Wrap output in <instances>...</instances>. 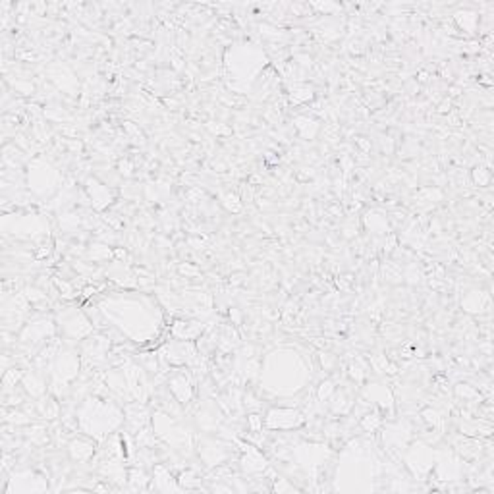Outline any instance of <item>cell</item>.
<instances>
[{
  "label": "cell",
  "instance_id": "obj_12",
  "mask_svg": "<svg viewBox=\"0 0 494 494\" xmlns=\"http://www.w3.org/2000/svg\"><path fill=\"white\" fill-rule=\"evenodd\" d=\"M196 384L191 371H186V369H178L167 379V388L182 406H189L193 401Z\"/></svg>",
  "mask_w": 494,
  "mask_h": 494
},
{
  "label": "cell",
  "instance_id": "obj_30",
  "mask_svg": "<svg viewBox=\"0 0 494 494\" xmlns=\"http://www.w3.org/2000/svg\"><path fill=\"white\" fill-rule=\"evenodd\" d=\"M128 481H130V488L131 491H147V488H151L149 483H151V477L145 473V469L143 467H133V469H130V473H128Z\"/></svg>",
  "mask_w": 494,
  "mask_h": 494
},
{
  "label": "cell",
  "instance_id": "obj_17",
  "mask_svg": "<svg viewBox=\"0 0 494 494\" xmlns=\"http://www.w3.org/2000/svg\"><path fill=\"white\" fill-rule=\"evenodd\" d=\"M196 423L197 427L203 430V433H207V435H213V433L216 435L218 427L222 425V413L218 410V406L211 403L209 400L201 401V403L197 406Z\"/></svg>",
  "mask_w": 494,
  "mask_h": 494
},
{
  "label": "cell",
  "instance_id": "obj_3",
  "mask_svg": "<svg viewBox=\"0 0 494 494\" xmlns=\"http://www.w3.org/2000/svg\"><path fill=\"white\" fill-rule=\"evenodd\" d=\"M75 417L84 435L103 442L124 425V408L114 398L89 394L75 406Z\"/></svg>",
  "mask_w": 494,
  "mask_h": 494
},
{
  "label": "cell",
  "instance_id": "obj_35",
  "mask_svg": "<svg viewBox=\"0 0 494 494\" xmlns=\"http://www.w3.org/2000/svg\"><path fill=\"white\" fill-rule=\"evenodd\" d=\"M369 369H373L377 374L388 373V369H390V361H388L386 354L369 355Z\"/></svg>",
  "mask_w": 494,
  "mask_h": 494
},
{
  "label": "cell",
  "instance_id": "obj_41",
  "mask_svg": "<svg viewBox=\"0 0 494 494\" xmlns=\"http://www.w3.org/2000/svg\"><path fill=\"white\" fill-rule=\"evenodd\" d=\"M180 272L182 274H186V276H199V271H197L196 267H191V265H180Z\"/></svg>",
  "mask_w": 494,
  "mask_h": 494
},
{
  "label": "cell",
  "instance_id": "obj_23",
  "mask_svg": "<svg viewBox=\"0 0 494 494\" xmlns=\"http://www.w3.org/2000/svg\"><path fill=\"white\" fill-rule=\"evenodd\" d=\"M37 411H39V417L41 419H58L60 415H62V403H60V400L56 398V396H43V398H39L37 401Z\"/></svg>",
  "mask_w": 494,
  "mask_h": 494
},
{
  "label": "cell",
  "instance_id": "obj_9",
  "mask_svg": "<svg viewBox=\"0 0 494 494\" xmlns=\"http://www.w3.org/2000/svg\"><path fill=\"white\" fill-rule=\"evenodd\" d=\"M14 226H4V236H14L18 240L26 242H39V240H48V218L43 215H14Z\"/></svg>",
  "mask_w": 494,
  "mask_h": 494
},
{
  "label": "cell",
  "instance_id": "obj_24",
  "mask_svg": "<svg viewBox=\"0 0 494 494\" xmlns=\"http://www.w3.org/2000/svg\"><path fill=\"white\" fill-rule=\"evenodd\" d=\"M294 130L298 131L303 140H315L321 126H319V122L315 118L305 116V114H299V116L294 118Z\"/></svg>",
  "mask_w": 494,
  "mask_h": 494
},
{
  "label": "cell",
  "instance_id": "obj_34",
  "mask_svg": "<svg viewBox=\"0 0 494 494\" xmlns=\"http://www.w3.org/2000/svg\"><path fill=\"white\" fill-rule=\"evenodd\" d=\"M491 167H485V164H477L473 170H471V180H473V184L479 187H486L488 184H491Z\"/></svg>",
  "mask_w": 494,
  "mask_h": 494
},
{
  "label": "cell",
  "instance_id": "obj_16",
  "mask_svg": "<svg viewBox=\"0 0 494 494\" xmlns=\"http://www.w3.org/2000/svg\"><path fill=\"white\" fill-rule=\"evenodd\" d=\"M361 396L365 400H369L373 403L374 408H381V410H388L392 413L394 411V392L388 388V384L379 383V381H373V383H367L361 390Z\"/></svg>",
  "mask_w": 494,
  "mask_h": 494
},
{
  "label": "cell",
  "instance_id": "obj_33",
  "mask_svg": "<svg viewBox=\"0 0 494 494\" xmlns=\"http://www.w3.org/2000/svg\"><path fill=\"white\" fill-rule=\"evenodd\" d=\"M21 379H23V371H21V369H18L16 365H14L12 369H6V371H4V377H2L4 392L14 390V388H16V384L21 383Z\"/></svg>",
  "mask_w": 494,
  "mask_h": 494
},
{
  "label": "cell",
  "instance_id": "obj_8",
  "mask_svg": "<svg viewBox=\"0 0 494 494\" xmlns=\"http://www.w3.org/2000/svg\"><path fill=\"white\" fill-rule=\"evenodd\" d=\"M435 450L430 448V444L427 442H410V446L406 448V452L401 454L406 464V469L410 471L413 479H419V481H427V477L433 473V467H435Z\"/></svg>",
  "mask_w": 494,
  "mask_h": 494
},
{
  "label": "cell",
  "instance_id": "obj_2",
  "mask_svg": "<svg viewBox=\"0 0 494 494\" xmlns=\"http://www.w3.org/2000/svg\"><path fill=\"white\" fill-rule=\"evenodd\" d=\"M313 379L311 357L294 348H276L261 359V388L271 396H299Z\"/></svg>",
  "mask_w": 494,
  "mask_h": 494
},
{
  "label": "cell",
  "instance_id": "obj_39",
  "mask_svg": "<svg viewBox=\"0 0 494 494\" xmlns=\"http://www.w3.org/2000/svg\"><path fill=\"white\" fill-rule=\"evenodd\" d=\"M118 172H120L122 176H126V178L133 176V164H131V160L122 159L120 162H118Z\"/></svg>",
  "mask_w": 494,
  "mask_h": 494
},
{
  "label": "cell",
  "instance_id": "obj_4",
  "mask_svg": "<svg viewBox=\"0 0 494 494\" xmlns=\"http://www.w3.org/2000/svg\"><path fill=\"white\" fill-rule=\"evenodd\" d=\"M153 430L168 448L176 450L180 456H191L196 448V439L191 430L186 427V423L180 421V417L159 410L153 415Z\"/></svg>",
  "mask_w": 494,
  "mask_h": 494
},
{
  "label": "cell",
  "instance_id": "obj_40",
  "mask_svg": "<svg viewBox=\"0 0 494 494\" xmlns=\"http://www.w3.org/2000/svg\"><path fill=\"white\" fill-rule=\"evenodd\" d=\"M209 130L213 131V133H216V135H222V133H232V130L226 126V124H222V122H216V126H215V122H209Z\"/></svg>",
  "mask_w": 494,
  "mask_h": 494
},
{
  "label": "cell",
  "instance_id": "obj_7",
  "mask_svg": "<svg viewBox=\"0 0 494 494\" xmlns=\"http://www.w3.org/2000/svg\"><path fill=\"white\" fill-rule=\"evenodd\" d=\"M56 323L60 332L68 338V340H77V342H84L85 338L95 332L93 321L89 319L87 313L79 311V307H64L62 311L56 313Z\"/></svg>",
  "mask_w": 494,
  "mask_h": 494
},
{
  "label": "cell",
  "instance_id": "obj_37",
  "mask_svg": "<svg viewBox=\"0 0 494 494\" xmlns=\"http://www.w3.org/2000/svg\"><path fill=\"white\" fill-rule=\"evenodd\" d=\"M323 137L330 141V143L340 141V124H336V122L325 124V126H323Z\"/></svg>",
  "mask_w": 494,
  "mask_h": 494
},
{
  "label": "cell",
  "instance_id": "obj_1",
  "mask_svg": "<svg viewBox=\"0 0 494 494\" xmlns=\"http://www.w3.org/2000/svg\"><path fill=\"white\" fill-rule=\"evenodd\" d=\"M97 307L104 319V325L118 330L130 342H151L162 328V313L155 299L131 294L104 296Z\"/></svg>",
  "mask_w": 494,
  "mask_h": 494
},
{
  "label": "cell",
  "instance_id": "obj_10",
  "mask_svg": "<svg viewBox=\"0 0 494 494\" xmlns=\"http://www.w3.org/2000/svg\"><path fill=\"white\" fill-rule=\"evenodd\" d=\"M197 456L205 464L207 469H213L216 466H222L230 462L234 454V444L230 440L224 439H209V437H199L196 440Z\"/></svg>",
  "mask_w": 494,
  "mask_h": 494
},
{
  "label": "cell",
  "instance_id": "obj_19",
  "mask_svg": "<svg viewBox=\"0 0 494 494\" xmlns=\"http://www.w3.org/2000/svg\"><path fill=\"white\" fill-rule=\"evenodd\" d=\"M462 309L471 315L491 313V294L481 288H469L462 298Z\"/></svg>",
  "mask_w": 494,
  "mask_h": 494
},
{
  "label": "cell",
  "instance_id": "obj_25",
  "mask_svg": "<svg viewBox=\"0 0 494 494\" xmlns=\"http://www.w3.org/2000/svg\"><path fill=\"white\" fill-rule=\"evenodd\" d=\"M454 19L457 21V28L464 29L469 35H473L477 28H479V23H481V16H479L477 12H473V10L457 12V14H454Z\"/></svg>",
  "mask_w": 494,
  "mask_h": 494
},
{
  "label": "cell",
  "instance_id": "obj_15",
  "mask_svg": "<svg viewBox=\"0 0 494 494\" xmlns=\"http://www.w3.org/2000/svg\"><path fill=\"white\" fill-rule=\"evenodd\" d=\"M68 456L75 464H91V459L97 454V446H95V439L91 440V437L87 435H75L72 439L68 440Z\"/></svg>",
  "mask_w": 494,
  "mask_h": 494
},
{
  "label": "cell",
  "instance_id": "obj_21",
  "mask_svg": "<svg viewBox=\"0 0 494 494\" xmlns=\"http://www.w3.org/2000/svg\"><path fill=\"white\" fill-rule=\"evenodd\" d=\"M21 386H23V392H26V394H29L31 398L39 400V398H43V396L47 394V377L33 367V369H29V371L23 373Z\"/></svg>",
  "mask_w": 494,
  "mask_h": 494
},
{
  "label": "cell",
  "instance_id": "obj_20",
  "mask_svg": "<svg viewBox=\"0 0 494 494\" xmlns=\"http://www.w3.org/2000/svg\"><path fill=\"white\" fill-rule=\"evenodd\" d=\"M153 491H162V493H170V491H180L178 479L172 475V469L168 464H155L153 467Z\"/></svg>",
  "mask_w": 494,
  "mask_h": 494
},
{
  "label": "cell",
  "instance_id": "obj_14",
  "mask_svg": "<svg viewBox=\"0 0 494 494\" xmlns=\"http://www.w3.org/2000/svg\"><path fill=\"white\" fill-rule=\"evenodd\" d=\"M151 423V410L145 401H128L124 406V425L131 435H137Z\"/></svg>",
  "mask_w": 494,
  "mask_h": 494
},
{
  "label": "cell",
  "instance_id": "obj_32",
  "mask_svg": "<svg viewBox=\"0 0 494 494\" xmlns=\"http://www.w3.org/2000/svg\"><path fill=\"white\" fill-rule=\"evenodd\" d=\"M53 284H55L56 289H58L60 299L72 301V299L77 298V292H75L74 284H72L70 280H64V278H60V276H55V278H53Z\"/></svg>",
  "mask_w": 494,
  "mask_h": 494
},
{
  "label": "cell",
  "instance_id": "obj_38",
  "mask_svg": "<svg viewBox=\"0 0 494 494\" xmlns=\"http://www.w3.org/2000/svg\"><path fill=\"white\" fill-rule=\"evenodd\" d=\"M319 359H321V363H323V369H325L327 373H332V371H334V365L338 363L336 355L328 354V352H321V354H319Z\"/></svg>",
  "mask_w": 494,
  "mask_h": 494
},
{
  "label": "cell",
  "instance_id": "obj_5",
  "mask_svg": "<svg viewBox=\"0 0 494 494\" xmlns=\"http://www.w3.org/2000/svg\"><path fill=\"white\" fill-rule=\"evenodd\" d=\"M28 184L33 196L50 197L64 184L60 170L45 157H33L28 164Z\"/></svg>",
  "mask_w": 494,
  "mask_h": 494
},
{
  "label": "cell",
  "instance_id": "obj_28",
  "mask_svg": "<svg viewBox=\"0 0 494 494\" xmlns=\"http://www.w3.org/2000/svg\"><path fill=\"white\" fill-rule=\"evenodd\" d=\"M85 255L93 263H103L108 261V259H114V249L108 247V243H91V245L85 249Z\"/></svg>",
  "mask_w": 494,
  "mask_h": 494
},
{
  "label": "cell",
  "instance_id": "obj_18",
  "mask_svg": "<svg viewBox=\"0 0 494 494\" xmlns=\"http://www.w3.org/2000/svg\"><path fill=\"white\" fill-rule=\"evenodd\" d=\"M174 340H184V342H196L197 338L205 334V323L201 319H178L170 328Z\"/></svg>",
  "mask_w": 494,
  "mask_h": 494
},
{
  "label": "cell",
  "instance_id": "obj_13",
  "mask_svg": "<svg viewBox=\"0 0 494 494\" xmlns=\"http://www.w3.org/2000/svg\"><path fill=\"white\" fill-rule=\"evenodd\" d=\"M85 191H87L91 207H93L95 211H106L116 201V191L108 184L99 182L97 178H87L85 180Z\"/></svg>",
  "mask_w": 494,
  "mask_h": 494
},
{
  "label": "cell",
  "instance_id": "obj_36",
  "mask_svg": "<svg viewBox=\"0 0 494 494\" xmlns=\"http://www.w3.org/2000/svg\"><path fill=\"white\" fill-rule=\"evenodd\" d=\"M222 205H224V209L228 211V213H234V215H238V213H242L243 201H242V197L238 196V193H232V191H228V193H226V196L222 197Z\"/></svg>",
  "mask_w": 494,
  "mask_h": 494
},
{
  "label": "cell",
  "instance_id": "obj_29",
  "mask_svg": "<svg viewBox=\"0 0 494 494\" xmlns=\"http://www.w3.org/2000/svg\"><path fill=\"white\" fill-rule=\"evenodd\" d=\"M178 485H180V488L193 491V488H201V485H203V479H201V475L197 473L196 469L186 467V469H182V473L178 475Z\"/></svg>",
  "mask_w": 494,
  "mask_h": 494
},
{
  "label": "cell",
  "instance_id": "obj_11",
  "mask_svg": "<svg viewBox=\"0 0 494 494\" xmlns=\"http://www.w3.org/2000/svg\"><path fill=\"white\" fill-rule=\"evenodd\" d=\"M265 427L269 430H278V433H289L305 425L307 417L303 415V411L292 406H280L267 411L265 415Z\"/></svg>",
  "mask_w": 494,
  "mask_h": 494
},
{
  "label": "cell",
  "instance_id": "obj_27",
  "mask_svg": "<svg viewBox=\"0 0 494 494\" xmlns=\"http://www.w3.org/2000/svg\"><path fill=\"white\" fill-rule=\"evenodd\" d=\"M381 272H383V278L386 284L398 286V284H401V282H403V267H401L400 263H396V261L383 263Z\"/></svg>",
  "mask_w": 494,
  "mask_h": 494
},
{
  "label": "cell",
  "instance_id": "obj_26",
  "mask_svg": "<svg viewBox=\"0 0 494 494\" xmlns=\"http://www.w3.org/2000/svg\"><path fill=\"white\" fill-rule=\"evenodd\" d=\"M315 99V87L309 84H294L289 89V101L294 104H305Z\"/></svg>",
  "mask_w": 494,
  "mask_h": 494
},
{
  "label": "cell",
  "instance_id": "obj_6",
  "mask_svg": "<svg viewBox=\"0 0 494 494\" xmlns=\"http://www.w3.org/2000/svg\"><path fill=\"white\" fill-rule=\"evenodd\" d=\"M56 334V325L50 317H37L33 321L26 323L19 330L18 340L19 345L26 350V355L35 357L39 350L47 344L48 340H53ZM33 361V359H31Z\"/></svg>",
  "mask_w": 494,
  "mask_h": 494
},
{
  "label": "cell",
  "instance_id": "obj_31",
  "mask_svg": "<svg viewBox=\"0 0 494 494\" xmlns=\"http://www.w3.org/2000/svg\"><path fill=\"white\" fill-rule=\"evenodd\" d=\"M334 390H336L334 381H332V379H325L319 386H315V400H317V403H328V400L332 398Z\"/></svg>",
  "mask_w": 494,
  "mask_h": 494
},
{
  "label": "cell",
  "instance_id": "obj_22",
  "mask_svg": "<svg viewBox=\"0 0 494 494\" xmlns=\"http://www.w3.org/2000/svg\"><path fill=\"white\" fill-rule=\"evenodd\" d=\"M363 222H365V228L373 234V236H388V234L392 232L388 216H386V213L381 211V209H371V211H367L363 216Z\"/></svg>",
  "mask_w": 494,
  "mask_h": 494
}]
</instances>
